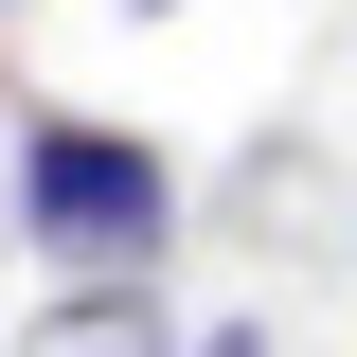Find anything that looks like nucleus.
<instances>
[{"instance_id": "1", "label": "nucleus", "mask_w": 357, "mask_h": 357, "mask_svg": "<svg viewBox=\"0 0 357 357\" xmlns=\"http://www.w3.org/2000/svg\"><path fill=\"white\" fill-rule=\"evenodd\" d=\"M0 197H18V250L54 286H161V250H178V161L107 107H18Z\"/></svg>"}, {"instance_id": "3", "label": "nucleus", "mask_w": 357, "mask_h": 357, "mask_svg": "<svg viewBox=\"0 0 357 357\" xmlns=\"http://www.w3.org/2000/svg\"><path fill=\"white\" fill-rule=\"evenodd\" d=\"M107 18H178V0H107Z\"/></svg>"}, {"instance_id": "4", "label": "nucleus", "mask_w": 357, "mask_h": 357, "mask_svg": "<svg viewBox=\"0 0 357 357\" xmlns=\"http://www.w3.org/2000/svg\"><path fill=\"white\" fill-rule=\"evenodd\" d=\"M0 18H18V0H0Z\"/></svg>"}, {"instance_id": "2", "label": "nucleus", "mask_w": 357, "mask_h": 357, "mask_svg": "<svg viewBox=\"0 0 357 357\" xmlns=\"http://www.w3.org/2000/svg\"><path fill=\"white\" fill-rule=\"evenodd\" d=\"M0 357H197V340H178L161 286H36L0 321Z\"/></svg>"}]
</instances>
